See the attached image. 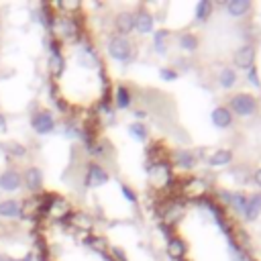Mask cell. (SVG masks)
<instances>
[{
	"instance_id": "6da1fadb",
	"label": "cell",
	"mask_w": 261,
	"mask_h": 261,
	"mask_svg": "<svg viewBox=\"0 0 261 261\" xmlns=\"http://www.w3.org/2000/svg\"><path fill=\"white\" fill-rule=\"evenodd\" d=\"M108 55L118 63H128L135 57V45L130 43L128 37L112 35L108 41Z\"/></svg>"
},
{
	"instance_id": "7a4b0ae2",
	"label": "cell",
	"mask_w": 261,
	"mask_h": 261,
	"mask_svg": "<svg viewBox=\"0 0 261 261\" xmlns=\"http://www.w3.org/2000/svg\"><path fill=\"white\" fill-rule=\"evenodd\" d=\"M257 106H259L257 98L253 94H247V92H239V94L230 96V100H228V110L232 112V116L234 114L237 116H251L257 112Z\"/></svg>"
},
{
	"instance_id": "3957f363",
	"label": "cell",
	"mask_w": 261,
	"mask_h": 261,
	"mask_svg": "<svg viewBox=\"0 0 261 261\" xmlns=\"http://www.w3.org/2000/svg\"><path fill=\"white\" fill-rule=\"evenodd\" d=\"M84 181H86L88 188H98V186L108 184L110 181V175L104 169V165H100L98 161H90L86 165V171H84Z\"/></svg>"
},
{
	"instance_id": "277c9868",
	"label": "cell",
	"mask_w": 261,
	"mask_h": 261,
	"mask_svg": "<svg viewBox=\"0 0 261 261\" xmlns=\"http://www.w3.org/2000/svg\"><path fill=\"white\" fill-rule=\"evenodd\" d=\"M31 126L37 135H49L55 130V116L49 110H37L31 116Z\"/></svg>"
},
{
	"instance_id": "5b68a950",
	"label": "cell",
	"mask_w": 261,
	"mask_h": 261,
	"mask_svg": "<svg viewBox=\"0 0 261 261\" xmlns=\"http://www.w3.org/2000/svg\"><path fill=\"white\" fill-rule=\"evenodd\" d=\"M133 14H135V31H137L139 35H149V33H153L155 16H153L145 6H139Z\"/></svg>"
},
{
	"instance_id": "8992f818",
	"label": "cell",
	"mask_w": 261,
	"mask_h": 261,
	"mask_svg": "<svg viewBox=\"0 0 261 261\" xmlns=\"http://www.w3.org/2000/svg\"><path fill=\"white\" fill-rule=\"evenodd\" d=\"M232 61H234V67H239V69H251L255 65V47L251 43L241 45L234 51Z\"/></svg>"
},
{
	"instance_id": "52a82bcc",
	"label": "cell",
	"mask_w": 261,
	"mask_h": 261,
	"mask_svg": "<svg viewBox=\"0 0 261 261\" xmlns=\"http://www.w3.org/2000/svg\"><path fill=\"white\" fill-rule=\"evenodd\" d=\"M22 186V173H18L16 167H6L0 173V190L2 192H16Z\"/></svg>"
},
{
	"instance_id": "ba28073f",
	"label": "cell",
	"mask_w": 261,
	"mask_h": 261,
	"mask_svg": "<svg viewBox=\"0 0 261 261\" xmlns=\"http://www.w3.org/2000/svg\"><path fill=\"white\" fill-rule=\"evenodd\" d=\"M22 184L27 186L29 192L37 194L43 190V169L37 167V165H29L24 171H22Z\"/></svg>"
},
{
	"instance_id": "9c48e42d",
	"label": "cell",
	"mask_w": 261,
	"mask_h": 261,
	"mask_svg": "<svg viewBox=\"0 0 261 261\" xmlns=\"http://www.w3.org/2000/svg\"><path fill=\"white\" fill-rule=\"evenodd\" d=\"M114 31H116V35H122V37L133 33L135 31V14L130 10H120L114 16Z\"/></svg>"
},
{
	"instance_id": "30bf717a",
	"label": "cell",
	"mask_w": 261,
	"mask_h": 261,
	"mask_svg": "<svg viewBox=\"0 0 261 261\" xmlns=\"http://www.w3.org/2000/svg\"><path fill=\"white\" fill-rule=\"evenodd\" d=\"M171 159L181 169H194L196 163H198V157H196V153L192 149H175L171 153Z\"/></svg>"
},
{
	"instance_id": "8fae6325",
	"label": "cell",
	"mask_w": 261,
	"mask_h": 261,
	"mask_svg": "<svg viewBox=\"0 0 261 261\" xmlns=\"http://www.w3.org/2000/svg\"><path fill=\"white\" fill-rule=\"evenodd\" d=\"M20 212H22L20 200H16V198H4L0 202V218L14 220V218H20Z\"/></svg>"
},
{
	"instance_id": "7c38bea8",
	"label": "cell",
	"mask_w": 261,
	"mask_h": 261,
	"mask_svg": "<svg viewBox=\"0 0 261 261\" xmlns=\"http://www.w3.org/2000/svg\"><path fill=\"white\" fill-rule=\"evenodd\" d=\"M210 120L216 128H228L234 120L232 112L228 110V106H216L212 112H210Z\"/></svg>"
},
{
	"instance_id": "4fadbf2b",
	"label": "cell",
	"mask_w": 261,
	"mask_h": 261,
	"mask_svg": "<svg viewBox=\"0 0 261 261\" xmlns=\"http://www.w3.org/2000/svg\"><path fill=\"white\" fill-rule=\"evenodd\" d=\"M114 106L118 110H128L133 106V94H130V88L124 86V84H118L116 86V92H114Z\"/></svg>"
},
{
	"instance_id": "5bb4252c",
	"label": "cell",
	"mask_w": 261,
	"mask_h": 261,
	"mask_svg": "<svg viewBox=\"0 0 261 261\" xmlns=\"http://www.w3.org/2000/svg\"><path fill=\"white\" fill-rule=\"evenodd\" d=\"M167 253H169V257H171L173 261H184V257L188 255V247H186V243H184L177 234H173V237L167 241Z\"/></svg>"
},
{
	"instance_id": "9a60e30c",
	"label": "cell",
	"mask_w": 261,
	"mask_h": 261,
	"mask_svg": "<svg viewBox=\"0 0 261 261\" xmlns=\"http://www.w3.org/2000/svg\"><path fill=\"white\" fill-rule=\"evenodd\" d=\"M259 214H261V192H255V194L247 196V206H245L243 216L247 220H255V218H259Z\"/></svg>"
},
{
	"instance_id": "2e32d148",
	"label": "cell",
	"mask_w": 261,
	"mask_h": 261,
	"mask_svg": "<svg viewBox=\"0 0 261 261\" xmlns=\"http://www.w3.org/2000/svg\"><path fill=\"white\" fill-rule=\"evenodd\" d=\"M230 161H232V151L230 149H214V153L206 157V163L210 167H224Z\"/></svg>"
},
{
	"instance_id": "e0dca14e",
	"label": "cell",
	"mask_w": 261,
	"mask_h": 261,
	"mask_svg": "<svg viewBox=\"0 0 261 261\" xmlns=\"http://www.w3.org/2000/svg\"><path fill=\"white\" fill-rule=\"evenodd\" d=\"M177 45H179L181 51H186V53H194V51L198 49L200 41H198V35H196V33L186 31V33H181V35L177 37Z\"/></svg>"
},
{
	"instance_id": "ac0fdd59",
	"label": "cell",
	"mask_w": 261,
	"mask_h": 261,
	"mask_svg": "<svg viewBox=\"0 0 261 261\" xmlns=\"http://www.w3.org/2000/svg\"><path fill=\"white\" fill-rule=\"evenodd\" d=\"M167 41H169L167 29H159L153 33V49L157 55H167Z\"/></svg>"
},
{
	"instance_id": "d6986e66",
	"label": "cell",
	"mask_w": 261,
	"mask_h": 261,
	"mask_svg": "<svg viewBox=\"0 0 261 261\" xmlns=\"http://www.w3.org/2000/svg\"><path fill=\"white\" fill-rule=\"evenodd\" d=\"M237 80H239V75H237V69L234 67H220V71H218V84L224 90L234 88L237 86Z\"/></svg>"
},
{
	"instance_id": "ffe728a7",
	"label": "cell",
	"mask_w": 261,
	"mask_h": 261,
	"mask_svg": "<svg viewBox=\"0 0 261 261\" xmlns=\"http://www.w3.org/2000/svg\"><path fill=\"white\" fill-rule=\"evenodd\" d=\"M249 10H251V2L249 0H230V2H226V12L230 16H234V18L245 16Z\"/></svg>"
},
{
	"instance_id": "44dd1931",
	"label": "cell",
	"mask_w": 261,
	"mask_h": 261,
	"mask_svg": "<svg viewBox=\"0 0 261 261\" xmlns=\"http://www.w3.org/2000/svg\"><path fill=\"white\" fill-rule=\"evenodd\" d=\"M212 12H214V2H210V0H200V2L196 4L194 16H196L198 22H206V20L212 16Z\"/></svg>"
},
{
	"instance_id": "7402d4cb",
	"label": "cell",
	"mask_w": 261,
	"mask_h": 261,
	"mask_svg": "<svg viewBox=\"0 0 261 261\" xmlns=\"http://www.w3.org/2000/svg\"><path fill=\"white\" fill-rule=\"evenodd\" d=\"M2 147H4V153L10 155L12 159H22L27 155V147L22 143H18V141H6Z\"/></svg>"
},
{
	"instance_id": "603a6c76",
	"label": "cell",
	"mask_w": 261,
	"mask_h": 261,
	"mask_svg": "<svg viewBox=\"0 0 261 261\" xmlns=\"http://www.w3.org/2000/svg\"><path fill=\"white\" fill-rule=\"evenodd\" d=\"M128 135H130L133 139H137V141H145V139L149 137V128H147L141 120H135V122L128 124Z\"/></svg>"
},
{
	"instance_id": "cb8c5ba5",
	"label": "cell",
	"mask_w": 261,
	"mask_h": 261,
	"mask_svg": "<svg viewBox=\"0 0 261 261\" xmlns=\"http://www.w3.org/2000/svg\"><path fill=\"white\" fill-rule=\"evenodd\" d=\"M237 214H243L245 212V206H247V194L245 192H232V200L228 204Z\"/></svg>"
},
{
	"instance_id": "d4e9b609",
	"label": "cell",
	"mask_w": 261,
	"mask_h": 261,
	"mask_svg": "<svg viewBox=\"0 0 261 261\" xmlns=\"http://www.w3.org/2000/svg\"><path fill=\"white\" fill-rule=\"evenodd\" d=\"M247 80H249V84H251L255 90H261V77H259V71H257L255 65H253L251 69H247Z\"/></svg>"
},
{
	"instance_id": "484cf974",
	"label": "cell",
	"mask_w": 261,
	"mask_h": 261,
	"mask_svg": "<svg viewBox=\"0 0 261 261\" xmlns=\"http://www.w3.org/2000/svg\"><path fill=\"white\" fill-rule=\"evenodd\" d=\"M159 77H161L163 82H173V80L177 77V71H175L173 67L165 65V67H161V69H159Z\"/></svg>"
},
{
	"instance_id": "4316f807",
	"label": "cell",
	"mask_w": 261,
	"mask_h": 261,
	"mask_svg": "<svg viewBox=\"0 0 261 261\" xmlns=\"http://www.w3.org/2000/svg\"><path fill=\"white\" fill-rule=\"evenodd\" d=\"M120 192H122V196H124V200H126V202H130V204H135V202H137V192H135L128 184H120Z\"/></svg>"
},
{
	"instance_id": "83f0119b",
	"label": "cell",
	"mask_w": 261,
	"mask_h": 261,
	"mask_svg": "<svg viewBox=\"0 0 261 261\" xmlns=\"http://www.w3.org/2000/svg\"><path fill=\"white\" fill-rule=\"evenodd\" d=\"M110 253H112L110 257H112L114 261H128L126 253H124V251H122L120 247H116V245H114V247H110Z\"/></svg>"
},
{
	"instance_id": "f1b7e54d",
	"label": "cell",
	"mask_w": 261,
	"mask_h": 261,
	"mask_svg": "<svg viewBox=\"0 0 261 261\" xmlns=\"http://www.w3.org/2000/svg\"><path fill=\"white\" fill-rule=\"evenodd\" d=\"M4 261H33V253H27V255H22V257H4Z\"/></svg>"
},
{
	"instance_id": "f546056e",
	"label": "cell",
	"mask_w": 261,
	"mask_h": 261,
	"mask_svg": "<svg viewBox=\"0 0 261 261\" xmlns=\"http://www.w3.org/2000/svg\"><path fill=\"white\" fill-rule=\"evenodd\" d=\"M251 181H253L257 188H261V167L253 171V175H251Z\"/></svg>"
},
{
	"instance_id": "4dcf8cb0",
	"label": "cell",
	"mask_w": 261,
	"mask_h": 261,
	"mask_svg": "<svg viewBox=\"0 0 261 261\" xmlns=\"http://www.w3.org/2000/svg\"><path fill=\"white\" fill-rule=\"evenodd\" d=\"M0 133H6V116L0 112Z\"/></svg>"
},
{
	"instance_id": "1f68e13d",
	"label": "cell",
	"mask_w": 261,
	"mask_h": 261,
	"mask_svg": "<svg viewBox=\"0 0 261 261\" xmlns=\"http://www.w3.org/2000/svg\"><path fill=\"white\" fill-rule=\"evenodd\" d=\"M0 261H4V257H2V255H0Z\"/></svg>"
}]
</instances>
